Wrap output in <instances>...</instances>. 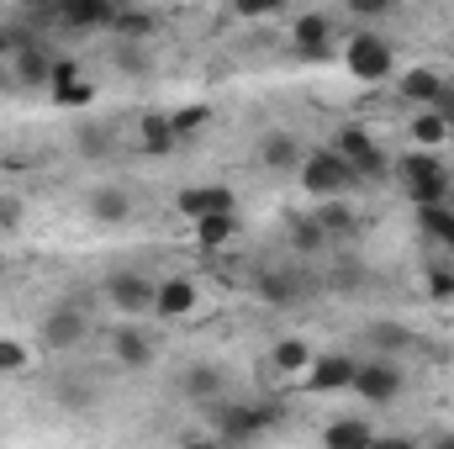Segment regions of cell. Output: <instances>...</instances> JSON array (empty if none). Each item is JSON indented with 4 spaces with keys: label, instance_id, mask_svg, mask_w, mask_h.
Here are the masks:
<instances>
[{
    "label": "cell",
    "instance_id": "cell-1",
    "mask_svg": "<svg viewBox=\"0 0 454 449\" xmlns=\"http://www.w3.org/2000/svg\"><path fill=\"white\" fill-rule=\"evenodd\" d=\"M396 175L412 196V207H434V201H450V169L439 164L434 148H418V154H402L396 159Z\"/></svg>",
    "mask_w": 454,
    "mask_h": 449
},
{
    "label": "cell",
    "instance_id": "cell-2",
    "mask_svg": "<svg viewBox=\"0 0 454 449\" xmlns=\"http://www.w3.org/2000/svg\"><path fill=\"white\" fill-rule=\"evenodd\" d=\"M301 185H307V196H343V191H354L359 185V175H354V164L343 159L339 148H312V154H301Z\"/></svg>",
    "mask_w": 454,
    "mask_h": 449
},
{
    "label": "cell",
    "instance_id": "cell-3",
    "mask_svg": "<svg viewBox=\"0 0 454 449\" xmlns=\"http://www.w3.org/2000/svg\"><path fill=\"white\" fill-rule=\"evenodd\" d=\"M343 64H348V75L359 85H380V80L396 75V48L386 37H375V32H354L348 48H343Z\"/></svg>",
    "mask_w": 454,
    "mask_h": 449
},
{
    "label": "cell",
    "instance_id": "cell-4",
    "mask_svg": "<svg viewBox=\"0 0 454 449\" xmlns=\"http://www.w3.org/2000/svg\"><path fill=\"white\" fill-rule=\"evenodd\" d=\"M153 291H159V280H148L143 270H112L106 275V302L121 318H153Z\"/></svg>",
    "mask_w": 454,
    "mask_h": 449
},
{
    "label": "cell",
    "instance_id": "cell-5",
    "mask_svg": "<svg viewBox=\"0 0 454 449\" xmlns=\"http://www.w3.org/2000/svg\"><path fill=\"white\" fill-rule=\"evenodd\" d=\"M333 148H339L343 159L354 164V175H359V180H386V175H391V159H386V148H380V143H375L364 127H354V122L339 132V143H333Z\"/></svg>",
    "mask_w": 454,
    "mask_h": 449
},
{
    "label": "cell",
    "instance_id": "cell-6",
    "mask_svg": "<svg viewBox=\"0 0 454 449\" xmlns=\"http://www.w3.org/2000/svg\"><path fill=\"white\" fill-rule=\"evenodd\" d=\"M207 413H217V434H223V439H232V445L259 439V434L280 418V413H275V402H270V407H243V402H227V407H223V402H212Z\"/></svg>",
    "mask_w": 454,
    "mask_h": 449
},
{
    "label": "cell",
    "instance_id": "cell-7",
    "mask_svg": "<svg viewBox=\"0 0 454 449\" xmlns=\"http://www.w3.org/2000/svg\"><path fill=\"white\" fill-rule=\"evenodd\" d=\"M402 370H396V359L391 354H380V359H370V365H354V397H364V402H396L402 397Z\"/></svg>",
    "mask_w": 454,
    "mask_h": 449
},
{
    "label": "cell",
    "instance_id": "cell-8",
    "mask_svg": "<svg viewBox=\"0 0 454 449\" xmlns=\"http://www.w3.org/2000/svg\"><path fill=\"white\" fill-rule=\"evenodd\" d=\"M354 354H312V365L301 370V381H307V391L312 397H333V391H348L354 386Z\"/></svg>",
    "mask_w": 454,
    "mask_h": 449
},
{
    "label": "cell",
    "instance_id": "cell-9",
    "mask_svg": "<svg viewBox=\"0 0 454 449\" xmlns=\"http://www.w3.org/2000/svg\"><path fill=\"white\" fill-rule=\"evenodd\" d=\"M85 338H90V323H85L80 307H69V302L48 307V318H43V343H48L53 354H69V349H80Z\"/></svg>",
    "mask_w": 454,
    "mask_h": 449
},
{
    "label": "cell",
    "instance_id": "cell-10",
    "mask_svg": "<svg viewBox=\"0 0 454 449\" xmlns=\"http://www.w3.org/2000/svg\"><path fill=\"white\" fill-rule=\"evenodd\" d=\"M48 11L69 27V32H96V27H112L116 21V0H48Z\"/></svg>",
    "mask_w": 454,
    "mask_h": 449
},
{
    "label": "cell",
    "instance_id": "cell-11",
    "mask_svg": "<svg viewBox=\"0 0 454 449\" xmlns=\"http://www.w3.org/2000/svg\"><path fill=\"white\" fill-rule=\"evenodd\" d=\"M112 359L121 370H148L159 359V343H153V334H143L137 323H127V328L112 334Z\"/></svg>",
    "mask_w": 454,
    "mask_h": 449
},
{
    "label": "cell",
    "instance_id": "cell-12",
    "mask_svg": "<svg viewBox=\"0 0 454 449\" xmlns=\"http://www.w3.org/2000/svg\"><path fill=\"white\" fill-rule=\"evenodd\" d=\"M402 101L407 106H439L444 101V91H450V80H444V69H434V64H418V69H407L402 75Z\"/></svg>",
    "mask_w": 454,
    "mask_h": 449
},
{
    "label": "cell",
    "instance_id": "cell-13",
    "mask_svg": "<svg viewBox=\"0 0 454 449\" xmlns=\"http://www.w3.org/2000/svg\"><path fill=\"white\" fill-rule=\"evenodd\" d=\"M223 391H227V375L217 365H185V370H180V397H185V402L212 407V402H223Z\"/></svg>",
    "mask_w": 454,
    "mask_h": 449
},
{
    "label": "cell",
    "instance_id": "cell-14",
    "mask_svg": "<svg viewBox=\"0 0 454 449\" xmlns=\"http://www.w3.org/2000/svg\"><path fill=\"white\" fill-rule=\"evenodd\" d=\"M191 312H196V280H185V275L159 280V291H153V318L175 323V318H191Z\"/></svg>",
    "mask_w": 454,
    "mask_h": 449
},
{
    "label": "cell",
    "instance_id": "cell-15",
    "mask_svg": "<svg viewBox=\"0 0 454 449\" xmlns=\"http://www.w3.org/2000/svg\"><path fill=\"white\" fill-rule=\"evenodd\" d=\"M175 207H180V217H212V212H238V201H232V191L227 185H191V191H180L175 196Z\"/></svg>",
    "mask_w": 454,
    "mask_h": 449
},
{
    "label": "cell",
    "instance_id": "cell-16",
    "mask_svg": "<svg viewBox=\"0 0 454 449\" xmlns=\"http://www.w3.org/2000/svg\"><path fill=\"white\" fill-rule=\"evenodd\" d=\"M291 37H296V48H301L307 59H328V43H333V21H328L323 11H307V16H296Z\"/></svg>",
    "mask_w": 454,
    "mask_h": 449
},
{
    "label": "cell",
    "instance_id": "cell-17",
    "mask_svg": "<svg viewBox=\"0 0 454 449\" xmlns=\"http://www.w3.org/2000/svg\"><path fill=\"white\" fill-rule=\"evenodd\" d=\"M175 143H180V138H175L169 116H159V112L143 116V127H137V148H143V159H169Z\"/></svg>",
    "mask_w": 454,
    "mask_h": 449
},
{
    "label": "cell",
    "instance_id": "cell-18",
    "mask_svg": "<svg viewBox=\"0 0 454 449\" xmlns=\"http://www.w3.org/2000/svg\"><path fill=\"white\" fill-rule=\"evenodd\" d=\"M85 207H90V217H96V223H106V227H112V223H127V217H132V196H127L121 185H96Z\"/></svg>",
    "mask_w": 454,
    "mask_h": 449
},
{
    "label": "cell",
    "instance_id": "cell-19",
    "mask_svg": "<svg viewBox=\"0 0 454 449\" xmlns=\"http://www.w3.org/2000/svg\"><path fill=\"white\" fill-rule=\"evenodd\" d=\"M412 143L418 148H450V116L439 112V106H418V116H412Z\"/></svg>",
    "mask_w": 454,
    "mask_h": 449
},
{
    "label": "cell",
    "instance_id": "cell-20",
    "mask_svg": "<svg viewBox=\"0 0 454 449\" xmlns=\"http://www.w3.org/2000/svg\"><path fill=\"white\" fill-rule=\"evenodd\" d=\"M312 365V343L307 338H280V343H270V370L275 375H301Z\"/></svg>",
    "mask_w": 454,
    "mask_h": 449
},
{
    "label": "cell",
    "instance_id": "cell-21",
    "mask_svg": "<svg viewBox=\"0 0 454 449\" xmlns=\"http://www.w3.org/2000/svg\"><path fill=\"white\" fill-rule=\"evenodd\" d=\"M259 159H264L270 169H296V164H301V143H296L291 132H264V138H259Z\"/></svg>",
    "mask_w": 454,
    "mask_h": 449
},
{
    "label": "cell",
    "instance_id": "cell-22",
    "mask_svg": "<svg viewBox=\"0 0 454 449\" xmlns=\"http://www.w3.org/2000/svg\"><path fill=\"white\" fill-rule=\"evenodd\" d=\"M418 223H423V232L444 248L454 259V212H450V201H434V207H418Z\"/></svg>",
    "mask_w": 454,
    "mask_h": 449
},
{
    "label": "cell",
    "instance_id": "cell-23",
    "mask_svg": "<svg viewBox=\"0 0 454 449\" xmlns=\"http://www.w3.org/2000/svg\"><path fill=\"white\" fill-rule=\"evenodd\" d=\"M238 238V212H212V217H196V243L201 248H227Z\"/></svg>",
    "mask_w": 454,
    "mask_h": 449
},
{
    "label": "cell",
    "instance_id": "cell-24",
    "mask_svg": "<svg viewBox=\"0 0 454 449\" xmlns=\"http://www.w3.org/2000/svg\"><path fill=\"white\" fill-rule=\"evenodd\" d=\"M370 439H375V429L359 423V418H339V423L323 429V445H333V449H354V445H370Z\"/></svg>",
    "mask_w": 454,
    "mask_h": 449
},
{
    "label": "cell",
    "instance_id": "cell-25",
    "mask_svg": "<svg viewBox=\"0 0 454 449\" xmlns=\"http://www.w3.org/2000/svg\"><path fill=\"white\" fill-rule=\"evenodd\" d=\"M16 75H21V85H48L53 59H43L32 43H16Z\"/></svg>",
    "mask_w": 454,
    "mask_h": 449
},
{
    "label": "cell",
    "instance_id": "cell-26",
    "mask_svg": "<svg viewBox=\"0 0 454 449\" xmlns=\"http://www.w3.org/2000/svg\"><path fill=\"white\" fill-rule=\"evenodd\" d=\"M48 91H53V101H59V106H74V112L96 101V85H90V80H80V75H69V80H53Z\"/></svg>",
    "mask_w": 454,
    "mask_h": 449
},
{
    "label": "cell",
    "instance_id": "cell-27",
    "mask_svg": "<svg viewBox=\"0 0 454 449\" xmlns=\"http://www.w3.org/2000/svg\"><path fill=\"white\" fill-rule=\"evenodd\" d=\"M74 148H80V159H106V154H112V127L85 122V127L74 132Z\"/></svg>",
    "mask_w": 454,
    "mask_h": 449
},
{
    "label": "cell",
    "instance_id": "cell-28",
    "mask_svg": "<svg viewBox=\"0 0 454 449\" xmlns=\"http://www.w3.org/2000/svg\"><path fill=\"white\" fill-rule=\"evenodd\" d=\"M323 232H354V212L343 207V196H323V207L312 212Z\"/></svg>",
    "mask_w": 454,
    "mask_h": 449
},
{
    "label": "cell",
    "instance_id": "cell-29",
    "mask_svg": "<svg viewBox=\"0 0 454 449\" xmlns=\"http://www.w3.org/2000/svg\"><path fill=\"white\" fill-rule=\"evenodd\" d=\"M370 343H375V349H380V354H391V359H396V354H402V349H412V334H407V328H396V323H386V318H380V323H370Z\"/></svg>",
    "mask_w": 454,
    "mask_h": 449
},
{
    "label": "cell",
    "instance_id": "cell-30",
    "mask_svg": "<svg viewBox=\"0 0 454 449\" xmlns=\"http://www.w3.org/2000/svg\"><path fill=\"white\" fill-rule=\"evenodd\" d=\"M112 32L116 37H127V43H143V37L153 32V11H116Z\"/></svg>",
    "mask_w": 454,
    "mask_h": 449
},
{
    "label": "cell",
    "instance_id": "cell-31",
    "mask_svg": "<svg viewBox=\"0 0 454 449\" xmlns=\"http://www.w3.org/2000/svg\"><path fill=\"white\" fill-rule=\"evenodd\" d=\"M207 122H212V106H201V101H191V106L169 112V127H175V138H191V132H201Z\"/></svg>",
    "mask_w": 454,
    "mask_h": 449
},
{
    "label": "cell",
    "instance_id": "cell-32",
    "mask_svg": "<svg viewBox=\"0 0 454 449\" xmlns=\"http://www.w3.org/2000/svg\"><path fill=\"white\" fill-rule=\"evenodd\" d=\"M264 302H275V307H291V302H301V286H296V275H264Z\"/></svg>",
    "mask_w": 454,
    "mask_h": 449
},
{
    "label": "cell",
    "instance_id": "cell-33",
    "mask_svg": "<svg viewBox=\"0 0 454 449\" xmlns=\"http://www.w3.org/2000/svg\"><path fill=\"white\" fill-rule=\"evenodd\" d=\"M53 397H59V407H69V413H85V407L96 402V391H90L85 381H69V375L53 386Z\"/></svg>",
    "mask_w": 454,
    "mask_h": 449
},
{
    "label": "cell",
    "instance_id": "cell-34",
    "mask_svg": "<svg viewBox=\"0 0 454 449\" xmlns=\"http://www.w3.org/2000/svg\"><path fill=\"white\" fill-rule=\"evenodd\" d=\"M27 365H32V349L16 338H0V375H21Z\"/></svg>",
    "mask_w": 454,
    "mask_h": 449
},
{
    "label": "cell",
    "instance_id": "cell-35",
    "mask_svg": "<svg viewBox=\"0 0 454 449\" xmlns=\"http://www.w3.org/2000/svg\"><path fill=\"white\" fill-rule=\"evenodd\" d=\"M280 11H286V0H232V16L238 21H270Z\"/></svg>",
    "mask_w": 454,
    "mask_h": 449
},
{
    "label": "cell",
    "instance_id": "cell-36",
    "mask_svg": "<svg viewBox=\"0 0 454 449\" xmlns=\"http://www.w3.org/2000/svg\"><path fill=\"white\" fill-rule=\"evenodd\" d=\"M291 243H296V248H301V254H317V248H323V243H328V232H323V227H317V217H301V223L291 227Z\"/></svg>",
    "mask_w": 454,
    "mask_h": 449
},
{
    "label": "cell",
    "instance_id": "cell-37",
    "mask_svg": "<svg viewBox=\"0 0 454 449\" xmlns=\"http://www.w3.org/2000/svg\"><path fill=\"white\" fill-rule=\"evenodd\" d=\"M428 296H439V302L454 296V264H434L428 270Z\"/></svg>",
    "mask_w": 454,
    "mask_h": 449
},
{
    "label": "cell",
    "instance_id": "cell-38",
    "mask_svg": "<svg viewBox=\"0 0 454 449\" xmlns=\"http://www.w3.org/2000/svg\"><path fill=\"white\" fill-rule=\"evenodd\" d=\"M354 16H364V21H375V16H386L391 11V0H343Z\"/></svg>",
    "mask_w": 454,
    "mask_h": 449
},
{
    "label": "cell",
    "instance_id": "cell-39",
    "mask_svg": "<svg viewBox=\"0 0 454 449\" xmlns=\"http://www.w3.org/2000/svg\"><path fill=\"white\" fill-rule=\"evenodd\" d=\"M11 227H21V201L0 196V232H11Z\"/></svg>",
    "mask_w": 454,
    "mask_h": 449
},
{
    "label": "cell",
    "instance_id": "cell-40",
    "mask_svg": "<svg viewBox=\"0 0 454 449\" xmlns=\"http://www.w3.org/2000/svg\"><path fill=\"white\" fill-rule=\"evenodd\" d=\"M121 64H127V75H148V53H137V48H121Z\"/></svg>",
    "mask_w": 454,
    "mask_h": 449
},
{
    "label": "cell",
    "instance_id": "cell-41",
    "mask_svg": "<svg viewBox=\"0 0 454 449\" xmlns=\"http://www.w3.org/2000/svg\"><path fill=\"white\" fill-rule=\"evenodd\" d=\"M439 112L450 116V143H454V91H444V101H439Z\"/></svg>",
    "mask_w": 454,
    "mask_h": 449
},
{
    "label": "cell",
    "instance_id": "cell-42",
    "mask_svg": "<svg viewBox=\"0 0 454 449\" xmlns=\"http://www.w3.org/2000/svg\"><path fill=\"white\" fill-rule=\"evenodd\" d=\"M0 80H5V59H0Z\"/></svg>",
    "mask_w": 454,
    "mask_h": 449
},
{
    "label": "cell",
    "instance_id": "cell-43",
    "mask_svg": "<svg viewBox=\"0 0 454 449\" xmlns=\"http://www.w3.org/2000/svg\"><path fill=\"white\" fill-rule=\"evenodd\" d=\"M391 5H402V0H391Z\"/></svg>",
    "mask_w": 454,
    "mask_h": 449
}]
</instances>
